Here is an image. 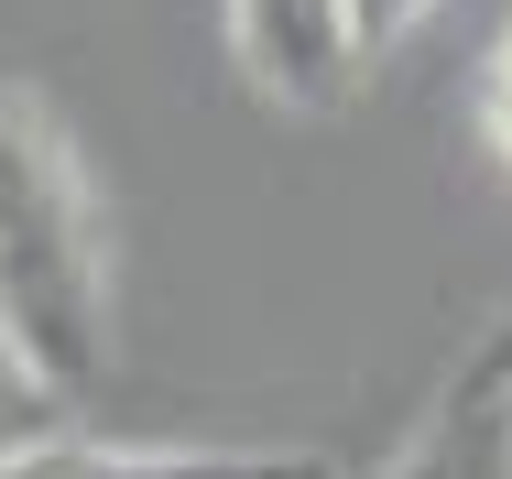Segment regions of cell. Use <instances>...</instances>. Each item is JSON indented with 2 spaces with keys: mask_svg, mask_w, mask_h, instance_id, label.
I'll list each match as a JSON object with an SVG mask.
<instances>
[{
  "mask_svg": "<svg viewBox=\"0 0 512 479\" xmlns=\"http://www.w3.org/2000/svg\"><path fill=\"white\" fill-rule=\"evenodd\" d=\"M0 338L66 403L109 371V218L22 77H0Z\"/></svg>",
  "mask_w": 512,
  "mask_h": 479,
  "instance_id": "1",
  "label": "cell"
},
{
  "mask_svg": "<svg viewBox=\"0 0 512 479\" xmlns=\"http://www.w3.org/2000/svg\"><path fill=\"white\" fill-rule=\"evenodd\" d=\"M229 55L273 109H349L360 98L349 0H229Z\"/></svg>",
  "mask_w": 512,
  "mask_h": 479,
  "instance_id": "2",
  "label": "cell"
},
{
  "mask_svg": "<svg viewBox=\"0 0 512 479\" xmlns=\"http://www.w3.org/2000/svg\"><path fill=\"white\" fill-rule=\"evenodd\" d=\"M469 120H480V142L512 164V22H502V44L480 55V88H469Z\"/></svg>",
  "mask_w": 512,
  "mask_h": 479,
  "instance_id": "7",
  "label": "cell"
},
{
  "mask_svg": "<svg viewBox=\"0 0 512 479\" xmlns=\"http://www.w3.org/2000/svg\"><path fill=\"white\" fill-rule=\"evenodd\" d=\"M55 414H66V392H55L22 349H11V338H0V469H11L22 447H44V436H55Z\"/></svg>",
  "mask_w": 512,
  "mask_h": 479,
  "instance_id": "5",
  "label": "cell"
},
{
  "mask_svg": "<svg viewBox=\"0 0 512 479\" xmlns=\"http://www.w3.org/2000/svg\"><path fill=\"white\" fill-rule=\"evenodd\" d=\"M436 11H447V0H349V55H360V77H371L382 55H404Z\"/></svg>",
  "mask_w": 512,
  "mask_h": 479,
  "instance_id": "6",
  "label": "cell"
},
{
  "mask_svg": "<svg viewBox=\"0 0 512 479\" xmlns=\"http://www.w3.org/2000/svg\"><path fill=\"white\" fill-rule=\"evenodd\" d=\"M382 479H512V414H502V392L447 382V403L393 447Z\"/></svg>",
  "mask_w": 512,
  "mask_h": 479,
  "instance_id": "4",
  "label": "cell"
},
{
  "mask_svg": "<svg viewBox=\"0 0 512 479\" xmlns=\"http://www.w3.org/2000/svg\"><path fill=\"white\" fill-rule=\"evenodd\" d=\"M502 414H512V392H502Z\"/></svg>",
  "mask_w": 512,
  "mask_h": 479,
  "instance_id": "10",
  "label": "cell"
},
{
  "mask_svg": "<svg viewBox=\"0 0 512 479\" xmlns=\"http://www.w3.org/2000/svg\"><path fill=\"white\" fill-rule=\"evenodd\" d=\"M458 382H480V392H512V316H491V338L469 349V371Z\"/></svg>",
  "mask_w": 512,
  "mask_h": 479,
  "instance_id": "8",
  "label": "cell"
},
{
  "mask_svg": "<svg viewBox=\"0 0 512 479\" xmlns=\"http://www.w3.org/2000/svg\"><path fill=\"white\" fill-rule=\"evenodd\" d=\"M295 458H262V447H99V436H44L22 447L0 479H284Z\"/></svg>",
  "mask_w": 512,
  "mask_h": 479,
  "instance_id": "3",
  "label": "cell"
},
{
  "mask_svg": "<svg viewBox=\"0 0 512 479\" xmlns=\"http://www.w3.org/2000/svg\"><path fill=\"white\" fill-rule=\"evenodd\" d=\"M284 479H338V469H327V458H295V469H284Z\"/></svg>",
  "mask_w": 512,
  "mask_h": 479,
  "instance_id": "9",
  "label": "cell"
}]
</instances>
